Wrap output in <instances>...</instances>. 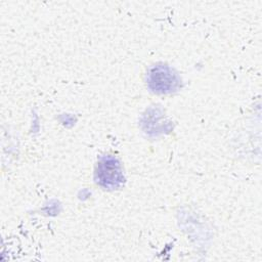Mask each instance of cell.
Listing matches in <instances>:
<instances>
[{"mask_svg":"<svg viewBox=\"0 0 262 262\" xmlns=\"http://www.w3.org/2000/svg\"><path fill=\"white\" fill-rule=\"evenodd\" d=\"M95 181L105 189H117L123 185V169L116 157L103 156L99 159L95 168Z\"/></svg>","mask_w":262,"mask_h":262,"instance_id":"1","label":"cell"},{"mask_svg":"<svg viewBox=\"0 0 262 262\" xmlns=\"http://www.w3.org/2000/svg\"><path fill=\"white\" fill-rule=\"evenodd\" d=\"M147 85L155 93L167 94L179 88L180 79L169 66L157 64L148 72Z\"/></svg>","mask_w":262,"mask_h":262,"instance_id":"2","label":"cell"}]
</instances>
